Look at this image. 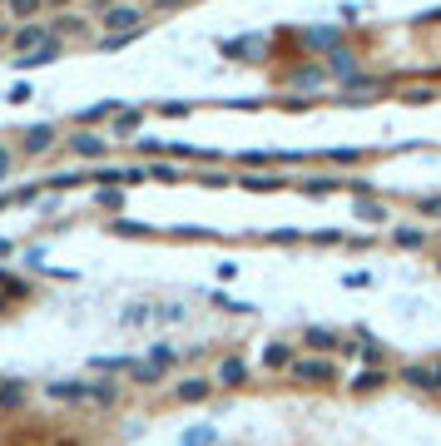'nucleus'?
I'll return each instance as SVG.
<instances>
[{
  "label": "nucleus",
  "instance_id": "obj_1",
  "mask_svg": "<svg viewBox=\"0 0 441 446\" xmlns=\"http://www.w3.org/2000/svg\"><path fill=\"white\" fill-rule=\"evenodd\" d=\"M50 40H55V35H50L45 25H35V20H25V25L15 30V50H20V55H30V50H40V45H50Z\"/></svg>",
  "mask_w": 441,
  "mask_h": 446
},
{
  "label": "nucleus",
  "instance_id": "obj_2",
  "mask_svg": "<svg viewBox=\"0 0 441 446\" xmlns=\"http://www.w3.org/2000/svg\"><path fill=\"white\" fill-rule=\"evenodd\" d=\"M139 20H144V15H139V5H110V10H105L110 35H114V30H119V35H124V30H139Z\"/></svg>",
  "mask_w": 441,
  "mask_h": 446
},
{
  "label": "nucleus",
  "instance_id": "obj_3",
  "mask_svg": "<svg viewBox=\"0 0 441 446\" xmlns=\"http://www.w3.org/2000/svg\"><path fill=\"white\" fill-rule=\"evenodd\" d=\"M288 372L303 377V382H332V362H323V357H318V362H313V357H298Z\"/></svg>",
  "mask_w": 441,
  "mask_h": 446
},
{
  "label": "nucleus",
  "instance_id": "obj_4",
  "mask_svg": "<svg viewBox=\"0 0 441 446\" xmlns=\"http://www.w3.org/2000/svg\"><path fill=\"white\" fill-rule=\"evenodd\" d=\"M293 362H298V357H293L288 342H268V347H263V367H268V372H288Z\"/></svg>",
  "mask_w": 441,
  "mask_h": 446
},
{
  "label": "nucleus",
  "instance_id": "obj_5",
  "mask_svg": "<svg viewBox=\"0 0 441 446\" xmlns=\"http://www.w3.org/2000/svg\"><path fill=\"white\" fill-rule=\"evenodd\" d=\"M70 154H80V159H100V154H105V139L80 129V134H70Z\"/></svg>",
  "mask_w": 441,
  "mask_h": 446
},
{
  "label": "nucleus",
  "instance_id": "obj_6",
  "mask_svg": "<svg viewBox=\"0 0 441 446\" xmlns=\"http://www.w3.org/2000/svg\"><path fill=\"white\" fill-rule=\"evenodd\" d=\"M50 397H55V402H90V387H85V382L60 377V382H50Z\"/></svg>",
  "mask_w": 441,
  "mask_h": 446
},
{
  "label": "nucleus",
  "instance_id": "obj_7",
  "mask_svg": "<svg viewBox=\"0 0 441 446\" xmlns=\"http://www.w3.org/2000/svg\"><path fill=\"white\" fill-rule=\"evenodd\" d=\"M323 80H328L323 65H303V70H293V85H298V90H323Z\"/></svg>",
  "mask_w": 441,
  "mask_h": 446
},
{
  "label": "nucleus",
  "instance_id": "obj_8",
  "mask_svg": "<svg viewBox=\"0 0 441 446\" xmlns=\"http://www.w3.org/2000/svg\"><path fill=\"white\" fill-rule=\"evenodd\" d=\"M303 342H308V347H318V352H332V347H337V333H332V328H308V333H303Z\"/></svg>",
  "mask_w": 441,
  "mask_h": 446
},
{
  "label": "nucleus",
  "instance_id": "obj_9",
  "mask_svg": "<svg viewBox=\"0 0 441 446\" xmlns=\"http://www.w3.org/2000/svg\"><path fill=\"white\" fill-rule=\"evenodd\" d=\"M50 144H55V129H45V124H40V129H30V134H25V149H30V154H45V149H50Z\"/></svg>",
  "mask_w": 441,
  "mask_h": 446
},
{
  "label": "nucleus",
  "instance_id": "obj_10",
  "mask_svg": "<svg viewBox=\"0 0 441 446\" xmlns=\"http://www.w3.org/2000/svg\"><path fill=\"white\" fill-rule=\"evenodd\" d=\"M179 397H184V402H204V397H209V382H204V377H184V382H179Z\"/></svg>",
  "mask_w": 441,
  "mask_h": 446
},
{
  "label": "nucleus",
  "instance_id": "obj_11",
  "mask_svg": "<svg viewBox=\"0 0 441 446\" xmlns=\"http://www.w3.org/2000/svg\"><path fill=\"white\" fill-rule=\"evenodd\" d=\"M243 377H248V367H243L238 357H228V362H223V367H219V382H228V387H238Z\"/></svg>",
  "mask_w": 441,
  "mask_h": 446
},
{
  "label": "nucleus",
  "instance_id": "obj_12",
  "mask_svg": "<svg viewBox=\"0 0 441 446\" xmlns=\"http://www.w3.org/2000/svg\"><path fill=\"white\" fill-rule=\"evenodd\" d=\"M303 40H308V45H318V50H332V45H337V30H328V25H318V30H308Z\"/></svg>",
  "mask_w": 441,
  "mask_h": 446
},
{
  "label": "nucleus",
  "instance_id": "obj_13",
  "mask_svg": "<svg viewBox=\"0 0 441 446\" xmlns=\"http://www.w3.org/2000/svg\"><path fill=\"white\" fill-rule=\"evenodd\" d=\"M90 402L110 407V402H119V387H114V382H95V387H90Z\"/></svg>",
  "mask_w": 441,
  "mask_h": 446
},
{
  "label": "nucleus",
  "instance_id": "obj_14",
  "mask_svg": "<svg viewBox=\"0 0 441 446\" xmlns=\"http://www.w3.org/2000/svg\"><path fill=\"white\" fill-rule=\"evenodd\" d=\"M214 442H219L214 427H194V432H184V446H214Z\"/></svg>",
  "mask_w": 441,
  "mask_h": 446
},
{
  "label": "nucleus",
  "instance_id": "obj_15",
  "mask_svg": "<svg viewBox=\"0 0 441 446\" xmlns=\"http://www.w3.org/2000/svg\"><path fill=\"white\" fill-rule=\"evenodd\" d=\"M129 377H134V382H159V377H164V367H154V362H134V367H129Z\"/></svg>",
  "mask_w": 441,
  "mask_h": 446
},
{
  "label": "nucleus",
  "instance_id": "obj_16",
  "mask_svg": "<svg viewBox=\"0 0 441 446\" xmlns=\"http://www.w3.org/2000/svg\"><path fill=\"white\" fill-rule=\"evenodd\" d=\"M25 402V387L20 382H0V407H20Z\"/></svg>",
  "mask_w": 441,
  "mask_h": 446
},
{
  "label": "nucleus",
  "instance_id": "obj_17",
  "mask_svg": "<svg viewBox=\"0 0 441 446\" xmlns=\"http://www.w3.org/2000/svg\"><path fill=\"white\" fill-rule=\"evenodd\" d=\"M422 243H427L422 228H397V248H422Z\"/></svg>",
  "mask_w": 441,
  "mask_h": 446
},
{
  "label": "nucleus",
  "instance_id": "obj_18",
  "mask_svg": "<svg viewBox=\"0 0 441 446\" xmlns=\"http://www.w3.org/2000/svg\"><path fill=\"white\" fill-rule=\"evenodd\" d=\"M5 5H10V15H15V20H30V15H35L45 0H5Z\"/></svg>",
  "mask_w": 441,
  "mask_h": 446
},
{
  "label": "nucleus",
  "instance_id": "obj_19",
  "mask_svg": "<svg viewBox=\"0 0 441 446\" xmlns=\"http://www.w3.org/2000/svg\"><path fill=\"white\" fill-rule=\"evenodd\" d=\"M238 164L243 169H258V164H273V154L268 149H248V154H238Z\"/></svg>",
  "mask_w": 441,
  "mask_h": 446
},
{
  "label": "nucleus",
  "instance_id": "obj_20",
  "mask_svg": "<svg viewBox=\"0 0 441 446\" xmlns=\"http://www.w3.org/2000/svg\"><path fill=\"white\" fill-rule=\"evenodd\" d=\"M248 189H278V174H243Z\"/></svg>",
  "mask_w": 441,
  "mask_h": 446
},
{
  "label": "nucleus",
  "instance_id": "obj_21",
  "mask_svg": "<svg viewBox=\"0 0 441 446\" xmlns=\"http://www.w3.org/2000/svg\"><path fill=\"white\" fill-rule=\"evenodd\" d=\"M402 377H407V382H412V387H432V382H437V377H432V372H427V367H407V372H402Z\"/></svg>",
  "mask_w": 441,
  "mask_h": 446
},
{
  "label": "nucleus",
  "instance_id": "obj_22",
  "mask_svg": "<svg viewBox=\"0 0 441 446\" xmlns=\"http://www.w3.org/2000/svg\"><path fill=\"white\" fill-rule=\"evenodd\" d=\"M382 382H387V372H362L352 387H357V392H372V387H382Z\"/></svg>",
  "mask_w": 441,
  "mask_h": 446
},
{
  "label": "nucleus",
  "instance_id": "obj_23",
  "mask_svg": "<svg viewBox=\"0 0 441 446\" xmlns=\"http://www.w3.org/2000/svg\"><path fill=\"white\" fill-rule=\"evenodd\" d=\"M95 367H100V372H129L134 362H129V357H100Z\"/></svg>",
  "mask_w": 441,
  "mask_h": 446
},
{
  "label": "nucleus",
  "instance_id": "obj_24",
  "mask_svg": "<svg viewBox=\"0 0 441 446\" xmlns=\"http://www.w3.org/2000/svg\"><path fill=\"white\" fill-rule=\"evenodd\" d=\"M134 129H139V114L124 110V114H119V124H114V134H134Z\"/></svg>",
  "mask_w": 441,
  "mask_h": 446
},
{
  "label": "nucleus",
  "instance_id": "obj_25",
  "mask_svg": "<svg viewBox=\"0 0 441 446\" xmlns=\"http://www.w3.org/2000/svg\"><path fill=\"white\" fill-rule=\"evenodd\" d=\"M328 159H332V164H357V159H362V149H332Z\"/></svg>",
  "mask_w": 441,
  "mask_h": 446
},
{
  "label": "nucleus",
  "instance_id": "obj_26",
  "mask_svg": "<svg viewBox=\"0 0 441 446\" xmlns=\"http://www.w3.org/2000/svg\"><path fill=\"white\" fill-rule=\"evenodd\" d=\"M303 189H308V194H313V199H323V194H328V189H332V179H308V184H303Z\"/></svg>",
  "mask_w": 441,
  "mask_h": 446
},
{
  "label": "nucleus",
  "instance_id": "obj_27",
  "mask_svg": "<svg viewBox=\"0 0 441 446\" xmlns=\"http://www.w3.org/2000/svg\"><path fill=\"white\" fill-rule=\"evenodd\" d=\"M357 219L377 223V219H382V204H357Z\"/></svg>",
  "mask_w": 441,
  "mask_h": 446
},
{
  "label": "nucleus",
  "instance_id": "obj_28",
  "mask_svg": "<svg viewBox=\"0 0 441 446\" xmlns=\"http://www.w3.org/2000/svg\"><path fill=\"white\" fill-rule=\"evenodd\" d=\"M100 114H110V105H90V110H80V124H95Z\"/></svg>",
  "mask_w": 441,
  "mask_h": 446
},
{
  "label": "nucleus",
  "instance_id": "obj_29",
  "mask_svg": "<svg viewBox=\"0 0 441 446\" xmlns=\"http://www.w3.org/2000/svg\"><path fill=\"white\" fill-rule=\"evenodd\" d=\"M100 204H105V209H124V194H114V189H105V194H100Z\"/></svg>",
  "mask_w": 441,
  "mask_h": 446
},
{
  "label": "nucleus",
  "instance_id": "obj_30",
  "mask_svg": "<svg viewBox=\"0 0 441 446\" xmlns=\"http://www.w3.org/2000/svg\"><path fill=\"white\" fill-rule=\"evenodd\" d=\"M422 214H437L441 219V199H422Z\"/></svg>",
  "mask_w": 441,
  "mask_h": 446
},
{
  "label": "nucleus",
  "instance_id": "obj_31",
  "mask_svg": "<svg viewBox=\"0 0 441 446\" xmlns=\"http://www.w3.org/2000/svg\"><path fill=\"white\" fill-rule=\"evenodd\" d=\"M5 174H10V154L0 149V179H5Z\"/></svg>",
  "mask_w": 441,
  "mask_h": 446
},
{
  "label": "nucleus",
  "instance_id": "obj_32",
  "mask_svg": "<svg viewBox=\"0 0 441 446\" xmlns=\"http://www.w3.org/2000/svg\"><path fill=\"white\" fill-rule=\"evenodd\" d=\"M45 5H55V10H65V5H70V0H45Z\"/></svg>",
  "mask_w": 441,
  "mask_h": 446
},
{
  "label": "nucleus",
  "instance_id": "obj_33",
  "mask_svg": "<svg viewBox=\"0 0 441 446\" xmlns=\"http://www.w3.org/2000/svg\"><path fill=\"white\" fill-rule=\"evenodd\" d=\"M5 253H10V243H5V238H0V258H5Z\"/></svg>",
  "mask_w": 441,
  "mask_h": 446
},
{
  "label": "nucleus",
  "instance_id": "obj_34",
  "mask_svg": "<svg viewBox=\"0 0 441 446\" xmlns=\"http://www.w3.org/2000/svg\"><path fill=\"white\" fill-rule=\"evenodd\" d=\"M5 35H10V30H5V25H0V40H5Z\"/></svg>",
  "mask_w": 441,
  "mask_h": 446
},
{
  "label": "nucleus",
  "instance_id": "obj_35",
  "mask_svg": "<svg viewBox=\"0 0 441 446\" xmlns=\"http://www.w3.org/2000/svg\"><path fill=\"white\" fill-rule=\"evenodd\" d=\"M5 204H10V199H5V194H0V209H5Z\"/></svg>",
  "mask_w": 441,
  "mask_h": 446
}]
</instances>
